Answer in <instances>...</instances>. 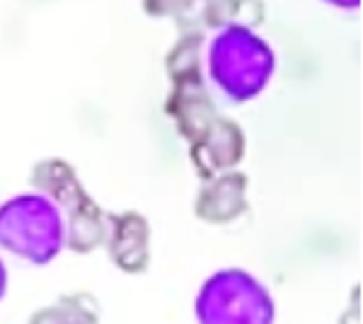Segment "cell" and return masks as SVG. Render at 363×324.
I'll return each instance as SVG.
<instances>
[{
    "mask_svg": "<svg viewBox=\"0 0 363 324\" xmlns=\"http://www.w3.org/2000/svg\"><path fill=\"white\" fill-rule=\"evenodd\" d=\"M199 324H274L277 308L267 286L245 269H220L194 303Z\"/></svg>",
    "mask_w": 363,
    "mask_h": 324,
    "instance_id": "3957f363",
    "label": "cell"
},
{
    "mask_svg": "<svg viewBox=\"0 0 363 324\" xmlns=\"http://www.w3.org/2000/svg\"><path fill=\"white\" fill-rule=\"evenodd\" d=\"M66 245V223L51 199L20 194L0 206V247L32 264H49Z\"/></svg>",
    "mask_w": 363,
    "mask_h": 324,
    "instance_id": "7a4b0ae2",
    "label": "cell"
},
{
    "mask_svg": "<svg viewBox=\"0 0 363 324\" xmlns=\"http://www.w3.org/2000/svg\"><path fill=\"white\" fill-rule=\"evenodd\" d=\"M5 291H8V269L0 262V300L5 298Z\"/></svg>",
    "mask_w": 363,
    "mask_h": 324,
    "instance_id": "5b68a950",
    "label": "cell"
},
{
    "mask_svg": "<svg viewBox=\"0 0 363 324\" xmlns=\"http://www.w3.org/2000/svg\"><path fill=\"white\" fill-rule=\"evenodd\" d=\"M277 56L250 27L228 25L208 44V80L216 97L228 107L250 102L269 85Z\"/></svg>",
    "mask_w": 363,
    "mask_h": 324,
    "instance_id": "6da1fadb",
    "label": "cell"
},
{
    "mask_svg": "<svg viewBox=\"0 0 363 324\" xmlns=\"http://www.w3.org/2000/svg\"><path fill=\"white\" fill-rule=\"evenodd\" d=\"M332 8H342V10H356L361 5V0H325Z\"/></svg>",
    "mask_w": 363,
    "mask_h": 324,
    "instance_id": "277c9868",
    "label": "cell"
}]
</instances>
